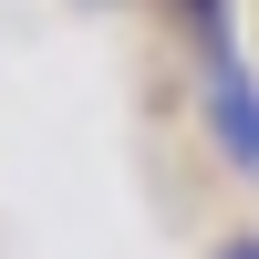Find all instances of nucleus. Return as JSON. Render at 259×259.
<instances>
[{
    "label": "nucleus",
    "mask_w": 259,
    "mask_h": 259,
    "mask_svg": "<svg viewBox=\"0 0 259 259\" xmlns=\"http://www.w3.org/2000/svg\"><path fill=\"white\" fill-rule=\"evenodd\" d=\"M207 259H259V228H228V239L207 249Z\"/></svg>",
    "instance_id": "7ed1b4c3"
},
{
    "label": "nucleus",
    "mask_w": 259,
    "mask_h": 259,
    "mask_svg": "<svg viewBox=\"0 0 259 259\" xmlns=\"http://www.w3.org/2000/svg\"><path fill=\"white\" fill-rule=\"evenodd\" d=\"M177 11H187V31L207 41V62H218V52H239V41H228V0H177Z\"/></svg>",
    "instance_id": "f03ea898"
},
{
    "label": "nucleus",
    "mask_w": 259,
    "mask_h": 259,
    "mask_svg": "<svg viewBox=\"0 0 259 259\" xmlns=\"http://www.w3.org/2000/svg\"><path fill=\"white\" fill-rule=\"evenodd\" d=\"M197 124H207V145H218L228 177H249V187H259V73H249L239 52L207 62V83H197Z\"/></svg>",
    "instance_id": "f257e3e1"
}]
</instances>
